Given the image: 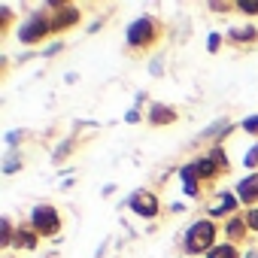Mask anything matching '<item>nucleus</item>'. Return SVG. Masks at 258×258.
Returning <instances> with one entry per match:
<instances>
[{"mask_svg":"<svg viewBox=\"0 0 258 258\" xmlns=\"http://www.w3.org/2000/svg\"><path fill=\"white\" fill-rule=\"evenodd\" d=\"M210 258H237V249H234L231 243H225V246H213V249H210Z\"/></svg>","mask_w":258,"mask_h":258,"instance_id":"obj_11","label":"nucleus"},{"mask_svg":"<svg viewBox=\"0 0 258 258\" xmlns=\"http://www.w3.org/2000/svg\"><path fill=\"white\" fill-rule=\"evenodd\" d=\"M246 164H249V167H255V164H258V146H255V149L246 155Z\"/></svg>","mask_w":258,"mask_h":258,"instance_id":"obj_15","label":"nucleus"},{"mask_svg":"<svg viewBox=\"0 0 258 258\" xmlns=\"http://www.w3.org/2000/svg\"><path fill=\"white\" fill-rule=\"evenodd\" d=\"M49 28H52V19H46V16H31V22L22 28V40H25V43H37V40H43V37L49 34Z\"/></svg>","mask_w":258,"mask_h":258,"instance_id":"obj_3","label":"nucleus"},{"mask_svg":"<svg viewBox=\"0 0 258 258\" xmlns=\"http://www.w3.org/2000/svg\"><path fill=\"white\" fill-rule=\"evenodd\" d=\"M243 127H246L249 134H258V118H246V121H243Z\"/></svg>","mask_w":258,"mask_h":258,"instance_id":"obj_14","label":"nucleus"},{"mask_svg":"<svg viewBox=\"0 0 258 258\" xmlns=\"http://www.w3.org/2000/svg\"><path fill=\"white\" fill-rule=\"evenodd\" d=\"M237 10L246 13V16H255L258 13V0H243V4H237Z\"/></svg>","mask_w":258,"mask_h":258,"instance_id":"obj_13","label":"nucleus"},{"mask_svg":"<svg viewBox=\"0 0 258 258\" xmlns=\"http://www.w3.org/2000/svg\"><path fill=\"white\" fill-rule=\"evenodd\" d=\"M237 195H240L243 204H255V201H258V173H255V176H246V179L237 185Z\"/></svg>","mask_w":258,"mask_h":258,"instance_id":"obj_6","label":"nucleus"},{"mask_svg":"<svg viewBox=\"0 0 258 258\" xmlns=\"http://www.w3.org/2000/svg\"><path fill=\"white\" fill-rule=\"evenodd\" d=\"M34 234L31 231H19V237H16V246H25V249H34Z\"/></svg>","mask_w":258,"mask_h":258,"instance_id":"obj_12","label":"nucleus"},{"mask_svg":"<svg viewBox=\"0 0 258 258\" xmlns=\"http://www.w3.org/2000/svg\"><path fill=\"white\" fill-rule=\"evenodd\" d=\"M131 210L140 213V216H155L158 213V198L149 195V191H137L134 201H131Z\"/></svg>","mask_w":258,"mask_h":258,"instance_id":"obj_5","label":"nucleus"},{"mask_svg":"<svg viewBox=\"0 0 258 258\" xmlns=\"http://www.w3.org/2000/svg\"><path fill=\"white\" fill-rule=\"evenodd\" d=\"M231 210H234V198H231V195H222V201H219L210 213H213V216H228Z\"/></svg>","mask_w":258,"mask_h":258,"instance_id":"obj_10","label":"nucleus"},{"mask_svg":"<svg viewBox=\"0 0 258 258\" xmlns=\"http://www.w3.org/2000/svg\"><path fill=\"white\" fill-rule=\"evenodd\" d=\"M152 34H155V25L149 19H140V22H134L127 28V43L131 46H146V43H152Z\"/></svg>","mask_w":258,"mask_h":258,"instance_id":"obj_4","label":"nucleus"},{"mask_svg":"<svg viewBox=\"0 0 258 258\" xmlns=\"http://www.w3.org/2000/svg\"><path fill=\"white\" fill-rule=\"evenodd\" d=\"M58 228H61V219H58V213L52 210V207H37L34 210V231L37 234H58Z\"/></svg>","mask_w":258,"mask_h":258,"instance_id":"obj_2","label":"nucleus"},{"mask_svg":"<svg viewBox=\"0 0 258 258\" xmlns=\"http://www.w3.org/2000/svg\"><path fill=\"white\" fill-rule=\"evenodd\" d=\"M225 234H228L231 240H240V237L246 234V222H243L240 216H234V219L228 222V228H225Z\"/></svg>","mask_w":258,"mask_h":258,"instance_id":"obj_8","label":"nucleus"},{"mask_svg":"<svg viewBox=\"0 0 258 258\" xmlns=\"http://www.w3.org/2000/svg\"><path fill=\"white\" fill-rule=\"evenodd\" d=\"M213 240H216V228H213V222H198V225L188 228L185 249H188V252H204V249H213Z\"/></svg>","mask_w":258,"mask_h":258,"instance_id":"obj_1","label":"nucleus"},{"mask_svg":"<svg viewBox=\"0 0 258 258\" xmlns=\"http://www.w3.org/2000/svg\"><path fill=\"white\" fill-rule=\"evenodd\" d=\"M182 182H185V191H188V195L198 191V167H195V164H188V167L182 170Z\"/></svg>","mask_w":258,"mask_h":258,"instance_id":"obj_7","label":"nucleus"},{"mask_svg":"<svg viewBox=\"0 0 258 258\" xmlns=\"http://www.w3.org/2000/svg\"><path fill=\"white\" fill-rule=\"evenodd\" d=\"M155 124H164V121H173V109L167 106H152V115H149Z\"/></svg>","mask_w":258,"mask_h":258,"instance_id":"obj_9","label":"nucleus"}]
</instances>
